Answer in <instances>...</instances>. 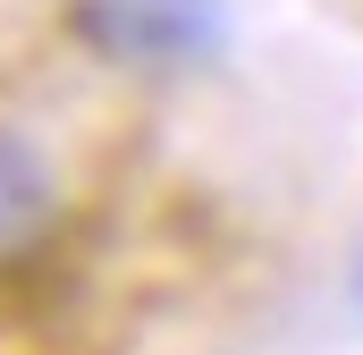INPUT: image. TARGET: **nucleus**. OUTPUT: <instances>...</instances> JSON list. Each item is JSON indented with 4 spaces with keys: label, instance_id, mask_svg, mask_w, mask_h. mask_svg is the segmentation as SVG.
I'll list each match as a JSON object with an SVG mask.
<instances>
[{
    "label": "nucleus",
    "instance_id": "nucleus-1",
    "mask_svg": "<svg viewBox=\"0 0 363 355\" xmlns=\"http://www.w3.org/2000/svg\"><path fill=\"white\" fill-rule=\"evenodd\" d=\"M68 26L93 60L135 77H194L228 60L237 0H68Z\"/></svg>",
    "mask_w": 363,
    "mask_h": 355
},
{
    "label": "nucleus",
    "instance_id": "nucleus-2",
    "mask_svg": "<svg viewBox=\"0 0 363 355\" xmlns=\"http://www.w3.org/2000/svg\"><path fill=\"white\" fill-rule=\"evenodd\" d=\"M60 220H68L60 170L43 161V144H34V136L0 127V279H17V271L43 263V254H51V237H60Z\"/></svg>",
    "mask_w": 363,
    "mask_h": 355
},
{
    "label": "nucleus",
    "instance_id": "nucleus-3",
    "mask_svg": "<svg viewBox=\"0 0 363 355\" xmlns=\"http://www.w3.org/2000/svg\"><path fill=\"white\" fill-rule=\"evenodd\" d=\"M355 313H363V254H355Z\"/></svg>",
    "mask_w": 363,
    "mask_h": 355
}]
</instances>
